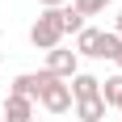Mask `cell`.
Listing matches in <instances>:
<instances>
[{"label":"cell","mask_w":122,"mask_h":122,"mask_svg":"<svg viewBox=\"0 0 122 122\" xmlns=\"http://www.w3.org/2000/svg\"><path fill=\"white\" fill-rule=\"evenodd\" d=\"M30 42H34V51H55V46H63L59 9H42V13H38V21L30 25Z\"/></svg>","instance_id":"1"},{"label":"cell","mask_w":122,"mask_h":122,"mask_svg":"<svg viewBox=\"0 0 122 122\" xmlns=\"http://www.w3.org/2000/svg\"><path fill=\"white\" fill-rule=\"evenodd\" d=\"M38 105H42L46 114H67V110H72L67 80H55V76L46 72V80H42V93H38Z\"/></svg>","instance_id":"2"},{"label":"cell","mask_w":122,"mask_h":122,"mask_svg":"<svg viewBox=\"0 0 122 122\" xmlns=\"http://www.w3.org/2000/svg\"><path fill=\"white\" fill-rule=\"evenodd\" d=\"M42 72H51L55 80H72V76L80 72V55L55 46V51H46V67H42Z\"/></svg>","instance_id":"3"},{"label":"cell","mask_w":122,"mask_h":122,"mask_svg":"<svg viewBox=\"0 0 122 122\" xmlns=\"http://www.w3.org/2000/svg\"><path fill=\"white\" fill-rule=\"evenodd\" d=\"M42 80H46V72H21V76H13V97H21V101H34L38 105V93H42Z\"/></svg>","instance_id":"4"},{"label":"cell","mask_w":122,"mask_h":122,"mask_svg":"<svg viewBox=\"0 0 122 122\" xmlns=\"http://www.w3.org/2000/svg\"><path fill=\"white\" fill-rule=\"evenodd\" d=\"M34 101H21V97H4V105H0V122H34Z\"/></svg>","instance_id":"5"},{"label":"cell","mask_w":122,"mask_h":122,"mask_svg":"<svg viewBox=\"0 0 122 122\" xmlns=\"http://www.w3.org/2000/svg\"><path fill=\"white\" fill-rule=\"evenodd\" d=\"M67 93H72V101H88V97H101V80L88 72H76L72 80H67Z\"/></svg>","instance_id":"6"},{"label":"cell","mask_w":122,"mask_h":122,"mask_svg":"<svg viewBox=\"0 0 122 122\" xmlns=\"http://www.w3.org/2000/svg\"><path fill=\"white\" fill-rule=\"evenodd\" d=\"M101 101H105V110H122V72L101 80Z\"/></svg>","instance_id":"7"},{"label":"cell","mask_w":122,"mask_h":122,"mask_svg":"<svg viewBox=\"0 0 122 122\" xmlns=\"http://www.w3.org/2000/svg\"><path fill=\"white\" fill-rule=\"evenodd\" d=\"M72 105H76V118H80V122H101V118H105V101H101V97L72 101Z\"/></svg>","instance_id":"8"},{"label":"cell","mask_w":122,"mask_h":122,"mask_svg":"<svg viewBox=\"0 0 122 122\" xmlns=\"http://www.w3.org/2000/svg\"><path fill=\"white\" fill-rule=\"evenodd\" d=\"M118 46H122L118 38H114L110 30H101V34H97V46H93V59H114V55H118Z\"/></svg>","instance_id":"9"},{"label":"cell","mask_w":122,"mask_h":122,"mask_svg":"<svg viewBox=\"0 0 122 122\" xmlns=\"http://www.w3.org/2000/svg\"><path fill=\"white\" fill-rule=\"evenodd\" d=\"M97 34H101V30H93V25H84V30L76 34V55H80V59H93V46H97Z\"/></svg>","instance_id":"10"},{"label":"cell","mask_w":122,"mask_h":122,"mask_svg":"<svg viewBox=\"0 0 122 122\" xmlns=\"http://www.w3.org/2000/svg\"><path fill=\"white\" fill-rule=\"evenodd\" d=\"M59 21H63V38H67V34H80V30H84V17H80V13H76L72 9V4H63V9H59Z\"/></svg>","instance_id":"11"},{"label":"cell","mask_w":122,"mask_h":122,"mask_svg":"<svg viewBox=\"0 0 122 122\" xmlns=\"http://www.w3.org/2000/svg\"><path fill=\"white\" fill-rule=\"evenodd\" d=\"M114 0H72V9L80 13V17H97V13H105Z\"/></svg>","instance_id":"12"},{"label":"cell","mask_w":122,"mask_h":122,"mask_svg":"<svg viewBox=\"0 0 122 122\" xmlns=\"http://www.w3.org/2000/svg\"><path fill=\"white\" fill-rule=\"evenodd\" d=\"M110 34H114V38L122 42V9H118V17H114V30H110Z\"/></svg>","instance_id":"13"},{"label":"cell","mask_w":122,"mask_h":122,"mask_svg":"<svg viewBox=\"0 0 122 122\" xmlns=\"http://www.w3.org/2000/svg\"><path fill=\"white\" fill-rule=\"evenodd\" d=\"M38 4H42V9H63L67 0H38Z\"/></svg>","instance_id":"14"},{"label":"cell","mask_w":122,"mask_h":122,"mask_svg":"<svg viewBox=\"0 0 122 122\" xmlns=\"http://www.w3.org/2000/svg\"><path fill=\"white\" fill-rule=\"evenodd\" d=\"M114 63H118V72H122V46H118V55H114Z\"/></svg>","instance_id":"15"},{"label":"cell","mask_w":122,"mask_h":122,"mask_svg":"<svg viewBox=\"0 0 122 122\" xmlns=\"http://www.w3.org/2000/svg\"><path fill=\"white\" fill-rule=\"evenodd\" d=\"M0 63H4V51H0Z\"/></svg>","instance_id":"16"}]
</instances>
